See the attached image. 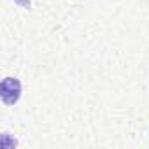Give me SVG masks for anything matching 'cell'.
<instances>
[{
	"mask_svg": "<svg viewBox=\"0 0 149 149\" xmlns=\"http://www.w3.org/2000/svg\"><path fill=\"white\" fill-rule=\"evenodd\" d=\"M0 97L6 105H14L21 97V83L14 77H6L0 84Z\"/></svg>",
	"mask_w": 149,
	"mask_h": 149,
	"instance_id": "1",
	"label": "cell"
}]
</instances>
